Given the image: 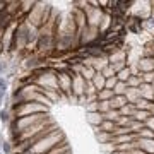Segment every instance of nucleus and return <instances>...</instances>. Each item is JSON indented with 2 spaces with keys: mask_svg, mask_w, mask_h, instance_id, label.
<instances>
[{
  "mask_svg": "<svg viewBox=\"0 0 154 154\" xmlns=\"http://www.w3.org/2000/svg\"><path fill=\"white\" fill-rule=\"evenodd\" d=\"M0 146H2V153L10 154V144H9V142H2Z\"/></svg>",
  "mask_w": 154,
  "mask_h": 154,
  "instance_id": "nucleus-5",
  "label": "nucleus"
},
{
  "mask_svg": "<svg viewBox=\"0 0 154 154\" xmlns=\"http://www.w3.org/2000/svg\"><path fill=\"white\" fill-rule=\"evenodd\" d=\"M0 104H2V99H0Z\"/></svg>",
  "mask_w": 154,
  "mask_h": 154,
  "instance_id": "nucleus-8",
  "label": "nucleus"
},
{
  "mask_svg": "<svg viewBox=\"0 0 154 154\" xmlns=\"http://www.w3.org/2000/svg\"><path fill=\"white\" fill-rule=\"evenodd\" d=\"M9 120H10L9 111H7V110H0V122H2V123H7Z\"/></svg>",
  "mask_w": 154,
  "mask_h": 154,
  "instance_id": "nucleus-3",
  "label": "nucleus"
},
{
  "mask_svg": "<svg viewBox=\"0 0 154 154\" xmlns=\"http://www.w3.org/2000/svg\"><path fill=\"white\" fill-rule=\"evenodd\" d=\"M120 79H122V80H125V79H129V70H122V72H120Z\"/></svg>",
  "mask_w": 154,
  "mask_h": 154,
  "instance_id": "nucleus-6",
  "label": "nucleus"
},
{
  "mask_svg": "<svg viewBox=\"0 0 154 154\" xmlns=\"http://www.w3.org/2000/svg\"><path fill=\"white\" fill-rule=\"evenodd\" d=\"M0 154H2V153H0Z\"/></svg>",
  "mask_w": 154,
  "mask_h": 154,
  "instance_id": "nucleus-9",
  "label": "nucleus"
},
{
  "mask_svg": "<svg viewBox=\"0 0 154 154\" xmlns=\"http://www.w3.org/2000/svg\"><path fill=\"white\" fill-rule=\"evenodd\" d=\"M57 77H58V89L62 93L69 94L70 93V87H72V77H74V76H70V69H65Z\"/></svg>",
  "mask_w": 154,
  "mask_h": 154,
  "instance_id": "nucleus-2",
  "label": "nucleus"
},
{
  "mask_svg": "<svg viewBox=\"0 0 154 154\" xmlns=\"http://www.w3.org/2000/svg\"><path fill=\"white\" fill-rule=\"evenodd\" d=\"M50 106L45 103H38V101H28L22 103L19 106H12L14 111V118H21V116H29V115H38V113H46Z\"/></svg>",
  "mask_w": 154,
  "mask_h": 154,
  "instance_id": "nucleus-1",
  "label": "nucleus"
},
{
  "mask_svg": "<svg viewBox=\"0 0 154 154\" xmlns=\"http://www.w3.org/2000/svg\"><path fill=\"white\" fill-rule=\"evenodd\" d=\"M0 74H2V65H0Z\"/></svg>",
  "mask_w": 154,
  "mask_h": 154,
  "instance_id": "nucleus-7",
  "label": "nucleus"
},
{
  "mask_svg": "<svg viewBox=\"0 0 154 154\" xmlns=\"http://www.w3.org/2000/svg\"><path fill=\"white\" fill-rule=\"evenodd\" d=\"M5 87H7V84H5V80L0 77V99L3 98V93H5Z\"/></svg>",
  "mask_w": 154,
  "mask_h": 154,
  "instance_id": "nucleus-4",
  "label": "nucleus"
}]
</instances>
